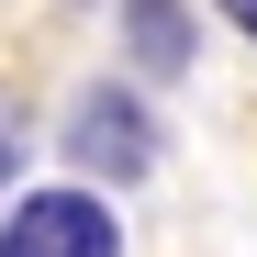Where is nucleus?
Wrapping results in <instances>:
<instances>
[{"label":"nucleus","instance_id":"1","mask_svg":"<svg viewBox=\"0 0 257 257\" xmlns=\"http://www.w3.org/2000/svg\"><path fill=\"white\" fill-rule=\"evenodd\" d=\"M0 257H123V224L101 190H23L0 212Z\"/></svg>","mask_w":257,"mask_h":257},{"label":"nucleus","instance_id":"2","mask_svg":"<svg viewBox=\"0 0 257 257\" xmlns=\"http://www.w3.org/2000/svg\"><path fill=\"white\" fill-rule=\"evenodd\" d=\"M67 157L90 168V179H146V168H157V112L101 78V90L67 101Z\"/></svg>","mask_w":257,"mask_h":257},{"label":"nucleus","instance_id":"3","mask_svg":"<svg viewBox=\"0 0 257 257\" xmlns=\"http://www.w3.org/2000/svg\"><path fill=\"white\" fill-rule=\"evenodd\" d=\"M123 45H135L146 78H179L201 56V34H190V0H123Z\"/></svg>","mask_w":257,"mask_h":257},{"label":"nucleus","instance_id":"4","mask_svg":"<svg viewBox=\"0 0 257 257\" xmlns=\"http://www.w3.org/2000/svg\"><path fill=\"white\" fill-rule=\"evenodd\" d=\"M224 23H235V34H257V0H224Z\"/></svg>","mask_w":257,"mask_h":257}]
</instances>
